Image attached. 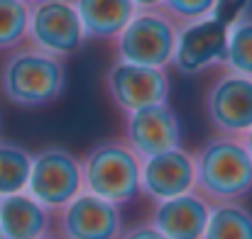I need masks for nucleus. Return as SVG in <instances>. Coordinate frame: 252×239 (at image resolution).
Returning a JSON list of instances; mask_svg holds the SVG:
<instances>
[{
	"instance_id": "obj_3",
	"label": "nucleus",
	"mask_w": 252,
	"mask_h": 239,
	"mask_svg": "<svg viewBox=\"0 0 252 239\" xmlns=\"http://www.w3.org/2000/svg\"><path fill=\"white\" fill-rule=\"evenodd\" d=\"M140 163L125 139H103L81 159L84 190L118 208L132 203L140 195Z\"/></svg>"
},
{
	"instance_id": "obj_25",
	"label": "nucleus",
	"mask_w": 252,
	"mask_h": 239,
	"mask_svg": "<svg viewBox=\"0 0 252 239\" xmlns=\"http://www.w3.org/2000/svg\"><path fill=\"white\" fill-rule=\"evenodd\" d=\"M39 239H62L59 235H44V237H39Z\"/></svg>"
},
{
	"instance_id": "obj_19",
	"label": "nucleus",
	"mask_w": 252,
	"mask_h": 239,
	"mask_svg": "<svg viewBox=\"0 0 252 239\" xmlns=\"http://www.w3.org/2000/svg\"><path fill=\"white\" fill-rule=\"evenodd\" d=\"M30 5L22 0H0V52H12L27 42Z\"/></svg>"
},
{
	"instance_id": "obj_13",
	"label": "nucleus",
	"mask_w": 252,
	"mask_h": 239,
	"mask_svg": "<svg viewBox=\"0 0 252 239\" xmlns=\"http://www.w3.org/2000/svg\"><path fill=\"white\" fill-rule=\"evenodd\" d=\"M208 215L211 203L201 193L189 190L184 195L155 203L150 225L167 239H201Z\"/></svg>"
},
{
	"instance_id": "obj_21",
	"label": "nucleus",
	"mask_w": 252,
	"mask_h": 239,
	"mask_svg": "<svg viewBox=\"0 0 252 239\" xmlns=\"http://www.w3.org/2000/svg\"><path fill=\"white\" fill-rule=\"evenodd\" d=\"M250 10L252 0H216L211 17L218 20L220 25H225V27H233L235 22L250 17Z\"/></svg>"
},
{
	"instance_id": "obj_4",
	"label": "nucleus",
	"mask_w": 252,
	"mask_h": 239,
	"mask_svg": "<svg viewBox=\"0 0 252 239\" xmlns=\"http://www.w3.org/2000/svg\"><path fill=\"white\" fill-rule=\"evenodd\" d=\"M176 32H179V25L162 7L137 10L132 20L125 25V29L113 39L115 56L127 64L167 69L171 66Z\"/></svg>"
},
{
	"instance_id": "obj_7",
	"label": "nucleus",
	"mask_w": 252,
	"mask_h": 239,
	"mask_svg": "<svg viewBox=\"0 0 252 239\" xmlns=\"http://www.w3.org/2000/svg\"><path fill=\"white\" fill-rule=\"evenodd\" d=\"M203 105L216 134L243 137L252 127V79L223 69L208 85Z\"/></svg>"
},
{
	"instance_id": "obj_17",
	"label": "nucleus",
	"mask_w": 252,
	"mask_h": 239,
	"mask_svg": "<svg viewBox=\"0 0 252 239\" xmlns=\"http://www.w3.org/2000/svg\"><path fill=\"white\" fill-rule=\"evenodd\" d=\"M32 168V152L22 144L0 139V198L25 193Z\"/></svg>"
},
{
	"instance_id": "obj_1",
	"label": "nucleus",
	"mask_w": 252,
	"mask_h": 239,
	"mask_svg": "<svg viewBox=\"0 0 252 239\" xmlns=\"http://www.w3.org/2000/svg\"><path fill=\"white\" fill-rule=\"evenodd\" d=\"M196 186L211 205L240 203L252 193V157L240 137L216 134L193 152Z\"/></svg>"
},
{
	"instance_id": "obj_14",
	"label": "nucleus",
	"mask_w": 252,
	"mask_h": 239,
	"mask_svg": "<svg viewBox=\"0 0 252 239\" xmlns=\"http://www.w3.org/2000/svg\"><path fill=\"white\" fill-rule=\"evenodd\" d=\"M52 215L30 193L0 198V232L2 239H39L49 235Z\"/></svg>"
},
{
	"instance_id": "obj_9",
	"label": "nucleus",
	"mask_w": 252,
	"mask_h": 239,
	"mask_svg": "<svg viewBox=\"0 0 252 239\" xmlns=\"http://www.w3.org/2000/svg\"><path fill=\"white\" fill-rule=\"evenodd\" d=\"M225 44H228V27L213 20L211 15L196 22L179 25L171 66L181 76H196L213 66H223Z\"/></svg>"
},
{
	"instance_id": "obj_15",
	"label": "nucleus",
	"mask_w": 252,
	"mask_h": 239,
	"mask_svg": "<svg viewBox=\"0 0 252 239\" xmlns=\"http://www.w3.org/2000/svg\"><path fill=\"white\" fill-rule=\"evenodd\" d=\"M86 39H115L137 12L132 0H71Z\"/></svg>"
},
{
	"instance_id": "obj_11",
	"label": "nucleus",
	"mask_w": 252,
	"mask_h": 239,
	"mask_svg": "<svg viewBox=\"0 0 252 239\" xmlns=\"http://www.w3.org/2000/svg\"><path fill=\"white\" fill-rule=\"evenodd\" d=\"M123 139L140 159H147L181 147V122L169 103L147 105L125 115Z\"/></svg>"
},
{
	"instance_id": "obj_8",
	"label": "nucleus",
	"mask_w": 252,
	"mask_h": 239,
	"mask_svg": "<svg viewBox=\"0 0 252 239\" xmlns=\"http://www.w3.org/2000/svg\"><path fill=\"white\" fill-rule=\"evenodd\" d=\"M169 90L171 85L167 69H152L115 59L105 71V93L110 103L125 115L147 105L167 103Z\"/></svg>"
},
{
	"instance_id": "obj_12",
	"label": "nucleus",
	"mask_w": 252,
	"mask_h": 239,
	"mask_svg": "<svg viewBox=\"0 0 252 239\" xmlns=\"http://www.w3.org/2000/svg\"><path fill=\"white\" fill-rule=\"evenodd\" d=\"M196 186V168L193 154L184 147H174L147 157L140 163V193L147 195L152 203L169 200L193 190Z\"/></svg>"
},
{
	"instance_id": "obj_24",
	"label": "nucleus",
	"mask_w": 252,
	"mask_h": 239,
	"mask_svg": "<svg viewBox=\"0 0 252 239\" xmlns=\"http://www.w3.org/2000/svg\"><path fill=\"white\" fill-rule=\"evenodd\" d=\"M240 139H243V144L248 147V152H250V157H252V127L245 132V134H243V137H240Z\"/></svg>"
},
{
	"instance_id": "obj_20",
	"label": "nucleus",
	"mask_w": 252,
	"mask_h": 239,
	"mask_svg": "<svg viewBox=\"0 0 252 239\" xmlns=\"http://www.w3.org/2000/svg\"><path fill=\"white\" fill-rule=\"evenodd\" d=\"M216 0H162V10L176 25L203 20L213 12Z\"/></svg>"
},
{
	"instance_id": "obj_16",
	"label": "nucleus",
	"mask_w": 252,
	"mask_h": 239,
	"mask_svg": "<svg viewBox=\"0 0 252 239\" xmlns=\"http://www.w3.org/2000/svg\"><path fill=\"white\" fill-rule=\"evenodd\" d=\"M201 239H252V210L243 203L211 205Z\"/></svg>"
},
{
	"instance_id": "obj_10",
	"label": "nucleus",
	"mask_w": 252,
	"mask_h": 239,
	"mask_svg": "<svg viewBox=\"0 0 252 239\" xmlns=\"http://www.w3.org/2000/svg\"><path fill=\"white\" fill-rule=\"evenodd\" d=\"M54 215L62 239H120L125 232L120 208L86 190Z\"/></svg>"
},
{
	"instance_id": "obj_26",
	"label": "nucleus",
	"mask_w": 252,
	"mask_h": 239,
	"mask_svg": "<svg viewBox=\"0 0 252 239\" xmlns=\"http://www.w3.org/2000/svg\"><path fill=\"white\" fill-rule=\"evenodd\" d=\"M22 2H27V5H34V2H39V0H22Z\"/></svg>"
},
{
	"instance_id": "obj_5",
	"label": "nucleus",
	"mask_w": 252,
	"mask_h": 239,
	"mask_svg": "<svg viewBox=\"0 0 252 239\" xmlns=\"http://www.w3.org/2000/svg\"><path fill=\"white\" fill-rule=\"evenodd\" d=\"M84 190L81 159L66 147H44L32 154V168L25 193H30L49 212L62 210Z\"/></svg>"
},
{
	"instance_id": "obj_2",
	"label": "nucleus",
	"mask_w": 252,
	"mask_h": 239,
	"mask_svg": "<svg viewBox=\"0 0 252 239\" xmlns=\"http://www.w3.org/2000/svg\"><path fill=\"white\" fill-rule=\"evenodd\" d=\"M66 88L64 59H57L34 47H17L0 66L2 95L25 110H37L57 103Z\"/></svg>"
},
{
	"instance_id": "obj_6",
	"label": "nucleus",
	"mask_w": 252,
	"mask_h": 239,
	"mask_svg": "<svg viewBox=\"0 0 252 239\" xmlns=\"http://www.w3.org/2000/svg\"><path fill=\"white\" fill-rule=\"evenodd\" d=\"M86 42L79 12L71 0H39L30 5L27 44L57 59L76 54Z\"/></svg>"
},
{
	"instance_id": "obj_27",
	"label": "nucleus",
	"mask_w": 252,
	"mask_h": 239,
	"mask_svg": "<svg viewBox=\"0 0 252 239\" xmlns=\"http://www.w3.org/2000/svg\"><path fill=\"white\" fill-rule=\"evenodd\" d=\"M0 239H2V232H0Z\"/></svg>"
},
{
	"instance_id": "obj_23",
	"label": "nucleus",
	"mask_w": 252,
	"mask_h": 239,
	"mask_svg": "<svg viewBox=\"0 0 252 239\" xmlns=\"http://www.w3.org/2000/svg\"><path fill=\"white\" fill-rule=\"evenodd\" d=\"M137 10H155V7H162V0H132Z\"/></svg>"
},
{
	"instance_id": "obj_22",
	"label": "nucleus",
	"mask_w": 252,
	"mask_h": 239,
	"mask_svg": "<svg viewBox=\"0 0 252 239\" xmlns=\"http://www.w3.org/2000/svg\"><path fill=\"white\" fill-rule=\"evenodd\" d=\"M120 239H167L162 232H157L150 222H142V225H135L130 230H125Z\"/></svg>"
},
{
	"instance_id": "obj_18",
	"label": "nucleus",
	"mask_w": 252,
	"mask_h": 239,
	"mask_svg": "<svg viewBox=\"0 0 252 239\" xmlns=\"http://www.w3.org/2000/svg\"><path fill=\"white\" fill-rule=\"evenodd\" d=\"M223 69L252 79V15L228 27Z\"/></svg>"
}]
</instances>
